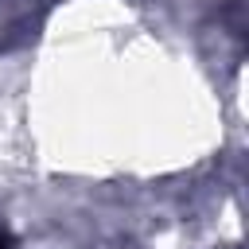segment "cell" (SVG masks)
I'll return each instance as SVG.
<instances>
[{
	"instance_id": "6da1fadb",
	"label": "cell",
	"mask_w": 249,
	"mask_h": 249,
	"mask_svg": "<svg viewBox=\"0 0 249 249\" xmlns=\"http://www.w3.org/2000/svg\"><path fill=\"white\" fill-rule=\"evenodd\" d=\"M0 249H16V241H12V233L0 226Z\"/></svg>"
}]
</instances>
